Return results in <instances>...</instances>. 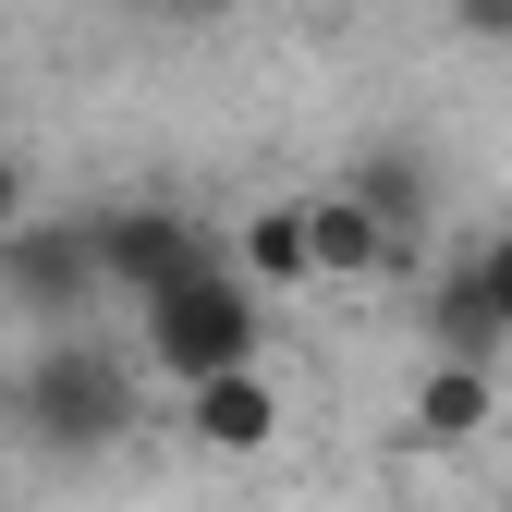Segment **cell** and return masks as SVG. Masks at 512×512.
I'll return each instance as SVG.
<instances>
[{
    "label": "cell",
    "mask_w": 512,
    "mask_h": 512,
    "mask_svg": "<svg viewBox=\"0 0 512 512\" xmlns=\"http://www.w3.org/2000/svg\"><path fill=\"white\" fill-rule=\"evenodd\" d=\"M25 220V159H0V232Z\"/></svg>",
    "instance_id": "14"
},
{
    "label": "cell",
    "mask_w": 512,
    "mask_h": 512,
    "mask_svg": "<svg viewBox=\"0 0 512 512\" xmlns=\"http://www.w3.org/2000/svg\"><path fill=\"white\" fill-rule=\"evenodd\" d=\"M232 269H244L256 293H305V281H317V256H305V208H256V220L232 232Z\"/></svg>",
    "instance_id": "10"
},
{
    "label": "cell",
    "mask_w": 512,
    "mask_h": 512,
    "mask_svg": "<svg viewBox=\"0 0 512 512\" xmlns=\"http://www.w3.org/2000/svg\"><path fill=\"white\" fill-rule=\"evenodd\" d=\"M183 439H196V452H220V464L269 452V439H281V391H269V366H220V378H196V391H183Z\"/></svg>",
    "instance_id": "5"
},
{
    "label": "cell",
    "mask_w": 512,
    "mask_h": 512,
    "mask_svg": "<svg viewBox=\"0 0 512 512\" xmlns=\"http://www.w3.org/2000/svg\"><path fill=\"white\" fill-rule=\"evenodd\" d=\"M476 281H488V305H500V330H512V232H500V244H476Z\"/></svg>",
    "instance_id": "11"
},
{
    "label": "cell",
    "mask_w": 512,
    "mask_h": 512,
    "mask_svg": "<svg viewBox=\"0 0 512 512\" xmlns=\"http://www.w3.org/2000/svg\"><path fill=\"white\" fill-rule=\"evenodd\" d=\"M13 415H25V439H37V452L98 464V452H122V439H135L147 378H135V354H110V342H86V330H49V342L25 354Z\"/></svg>",
    "instance_id": "1"
},
{
    "label": "cell",
    "mask_w": 512,
    "mask_h": 512,
    "mask_svg": "<svg viewBox=\"0 0 512 512\" xmlns=\"http://www.w3.org/2000/svg\"><path fill=\"white\" fill-rule=\"evenodd\" d=\"M13 330H25V317H13V305H0V366H13Z\"/></svg>",
    "instance_id": "15"
},
{
    "label": "cell",
    "mask_w": 512,
    "mask_h": 512,
    "mask_svg": "<svg viewBox=\"0 0 512 512\" xmlns=\"http://www.w3.org/2000/svg\"><path fill=\"white\" fill-rule=\"evenodd\" d=\"M500 415V391H488V366H464V354H439L427 378H415V439L427 452H464V439Z\"/></svg>",
    "instance_id": "8"
},
{
    "label": "cell",
    "mask_w": 512,
    "mask_h": 512,
    "mask_svg": "<svg viewBox=\"0 0 512 512\" xmlns=\"http://www.w3.org/2000/svg\"><path fill=\"white\" fill-rule=\"evenodd\" d=\"M110 281H98V244H86V220H13L0 232V305L25 317V330H86V305H98Z\"/></svg>",
    "instance_id": "3"
},
{
    "label": "cell",
    "mask_w": 512,
    "mask_h": 512,
    "mask_svg": "<svg viewBox=\"0 0 512 512\" xmlns=\"http://www.w3.org/2000/svg\"><path fill=\"white\" fill-rule=\"evenodd\" d=\"M305 256H317V281H366V269H403V244L378 232V220L342 196V183H330V196H305Z\"/></svg>",
    "instance_id": "7"
},
{
    "label": "cell",
    "mask_w": 512,
    "mask_h": 512,
    "mask_svg": "<svg viewBox=\"0 0 512 512\" xmlns=\"http://www.w3.org/2000/svg\"><path fill=\"white\" fill-rule=\"evenodd\" d=\"M135 354L171 378V391H196V378H220V366H256L269 354V293H256L232 256L220 269H183L171 293L135 305Z\"/></svg>",
    "instance_id": "2"
},
{
    "label": "cell",
    "mask_w": 512,
    "mask_h": 512,
    "mask_svg": "<svg viewBox=\"0 0 512 512\" xmlns=\"http://www.w3.org/2000/svg\"><path fill=\"white\" fill-rule=\"evenodd\" d=\"M342 196H354L378 232H391V244H415L439 183H427V159H415V147H354V159H342Z\"/></svg>",
    "instance_id": "6"
},
{
    "label": "cell",
    "mask_w": 512,
    "mask_h": 512,
    "mask_svg": "<svg viewBox=\"0 0 512 512\" xmlns=\"http://www.w3.org/2000/svg\"><path fill=\"white\" fill-rule=\"evenodd\" d=\"M135 13H159V25H220L232 0H135Z\"/></svg>",
    "instance_id": "12"
},
{
    "label": "cell",
    "mask_w": 512,
    "mask_h": 512,
    "mask_svg": "<svg viewBox=\"0 0 512 512\" xmlns=\"http://www.w3.org/2000/svg\"><path fill=\"white\" fill-rule=\"evenodd\" d=\"M452 13H464L476 37H512V0H452Z\"/></svg>",
    "instance_id": "13"
},
{
    "label": "cell",
    "mask_w": 512,
    "mask_h": 512,
    "mask_svg": "<svg viewBox=\"0 0 512 512\" xmlns=\"http://www.w3.org/2000/svg\"><path fill=\"white\" fill-rule=\"evenodd\" d=\"M86 244H98V281L110 293H171L183 269H220V244H208V220H183V208H159V196H135V208H98L86 220Z\"/></svg>",
    "instance_id": "4"
},
{
    "label": "cell",
    "mask_w": 512,
    "mask_h": 512,
    "mask_svg": "<svg viewBox=\"0 0 512 512\" xmlns=\"http://www.w3.org/2000/svg\"><path fill=\"white\" fill-rule=\"evenodd\" d=\"M427 330H439V354H464V366H500V354H512L500 305H488V281H476V256L427 281Z\"/></svg>",
    "instance_id": "9"
}]
</instances>
